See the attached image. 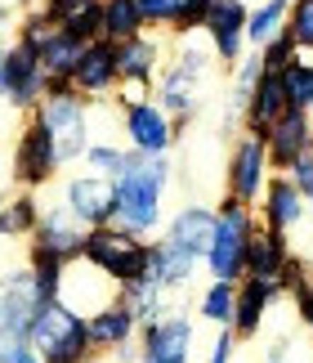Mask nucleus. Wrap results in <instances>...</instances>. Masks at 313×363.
<instances>
[{
  "instance_id": "obj_1",
  "label": "nucleus",
  "mask_w": 313,
  "mask_h": 363,
  "mask_svg": "<svg viewBox=\"0 0 313 363\" xmlns=\"http://www.w3.org/2000/svg\"><path fill=\"white\" fill-rule=\"evenodd\" d=\"M170 193V157H148V152L125 148V162L117 171V211H112V225L139 233V238H152V233L166 229V202Z\"/></svg>"
},
{
  "instance_id": "obj_2",
  "label": "nucleus",
  "mask_w": 313,
  "mask_h": 363,
  "mask_svg": "<svg viewBox=\"0 0 313 363\" xmlns=\"http://www.w3.org/2000/svg\"><path fill=\"white\" fill-rule=\"evenodd\" d=\"M32 117L50 130L54 148H59V162L72 166L85 157V148L94 144L90 135V121H94V108L90 99L72 86V81H50L45 94H40V104L32 108Z\"/></svg>"
},
{
  "instance_id": "obj_3",
  "label": "nucleus",
  "mask_w": 313,
  "mask_h": 363,
  "mask_svg": "<svg viewBox=\"0 0 313 363\" xmlns=\"http://www.w3.org/2000/svg\"><path fill=\"white\" fill-rule=\"evenodd\" d=\"M27 345L36 350L40 363H85L94 354L90 345V328L76 310H67L63 301H40L36 318H32V337Z\"/></svg>"
},
{
  "instance_id": "obj_4",
  "label": "nucleus",
  "mask_w": 313,
  "mask_h": 363,
  "mask_svg": "<svg viewBox=\"0 0 313 363\" xmlns=\"http://www.w3.org/2000/svg\"><path fill=\"white\" fill-rule=\"evenodd\" d=\"M255 225V211L246 202H237L224 193V202L215 206V229H210V247H206V269L210 278H224V283H241L246 278V247Z\"/></svg>"
},
{
  "instance_id": "obj_5",
  "label": "nucleus",
  "mask_w": 313,
  "mask_h": 363,
  "mask_svg": "<svg viewBox=\"0 0 313 363\" xmlns=\"http://www.w3.org/2000/svg\"><path fill=\"white\" fill-rule=\"evenodd\" d=\"M210 59H215L210 50L188 45V40H183L179 54H175V63H170L166 72L156 77V104H161L166 113L175 117L179 130H183V125H188V121L197 117V108H202V99H206Z\"/></svg>"
},
{
  "instance_id": "obj_6",
  "label": "nucleus",
  "mask_w": 313,
  "mask_h": 363,
  "mask_svg": "<svg viewBox=\"0 0 313 363\" xmlns=\"http://www.w3.org/2000/svg\"><path fill=\"white\" fill-rule=\"evenodd\" d=\"M36 305H40V291L32 283L27 260L0 269V363H18V354L27 350Z\"/></svg>"
},
{
  "instance_id": "obj_7",
  "label": "nucleus",
  "mask_w": 313,
  "mask_h": 363,
  "mask_svg": "<svg viewBox=\"0 0 313 363\" xmlns=\"http://www.w3.org/2000/svg\"><path fill=\"white\" fill-rule=\"evenodd\" d=\"M85 260L94 264V269H103L112 283H135V278L148 274V238H139V233L121 229V225H98L85 233Z\"/></svg>"
},
{
  "instance_id": "obj_8",
  "label": "nucleus",
  "mask_w": 313,
  "mask_h": 363,
  "mask_svg": "<svg viewBox=\"0 0 313 363\" xmlns=\"http://www.w3.org/2000/svg\"><path fill=\"white\" fill-rule=\"evenodd\" d=\"M45 86H50V77H45L40 54L32 45H23V40L5 45V59H0V99L9 108H18V113H32L40 104V94H45Z\"/></svg>"
},
{
  "instance_id": "obj_9",
  "label": "nucleus",
  "mask_w": 313,
  "mask_h": 363,
  "mask_svg": "<svg viewBox=\"0 0 313 363\" xmlns=\"http://www.w3.org/2000/svg\"><path fill=\"white\" fill-rule=\"evenodd\" d=\"M63 206L72 211L85 229H98V225H112V211H117V175H103V171H81L67 175L63 184Z\"/></svg>"
},
{
  "instance_id": "obj_10",
  "label": "nucleus",
  "mask_w": 313,
  "mask_h": 363,
  "mask_svg": "<svg viewBox=\"0 0 313 363\" xmlns=\"http://www.w3.org/2000/svg\"><path fill=\"white\" fill-rule=\"evenodd\" d=\"M268 175H273V162H268V148H264V139L260 135H237L233 139V148H229V198L237 202H246L255 206L260 202V193L268 184Z\"/></svg>"
},
{
  "instance_id": "obj_11",
  "label": "nucleus",
  "mask_w": 313,
  "mask_h": 363,
  "mask_svg": "<svg viewBox=\"0 0 313 363\" xmlns=\"http://www.w3.org/2000/svg\"><path fill=\"white\" fill-rule=\"evenodd\" d=\"M59 301L67 305V310H76L81 318H90V314L103 310V305L121 301V283H112L103 269H94V264L81 256V260H67V269H63V287H59Z\"/></svg>"
},
{
  "instance_id": "obj_12",
  "label": "nucleus",
  "mask_w": 313,
  "mask_h": 363,
  "mask_svg": "<svg viewBox=\"0 0 313 363\" xmlns=\"http://www.w3.org/2000/svg\"><path fill=\"white\" fill-rule=\"evenodd\" d=\"M121 125H125V139H130L125 148L148 152V157H170V148H175V135H179L175 117H170L156 99L135 104V108H121Z\"/></svg>"
},
{
  "instance_id": "obj_13",
  "label": "nucleus",
  "mask_w": 313,
  "mask_h": 363,
  "mask_svg": "<svg viewBox=\"0 0 313 363\" xmlns=\"http://www.w3.org/2000/svg\"><path fill=\"white\" fill-rule=\"evenodd\" d=\"M59 171H63L59 148H54V139H50L45 125L32 117V121L23 125L18 144H13V175H18L23 189H40V184H50Z\"/></svg>"
},
{
  "instance_id": "obj_14",
  "label": "nucleus",
  "mask_w": 313,
  "mask_h": 363,
  "mask_svg": "<svg viewBox=\"0 0 313 363\" xmlns=\"http://www.w3.org/2000/svg\"><path fill=\"white\" fill-rule=\"evenodd\" d=\"M193 323L183 314H161L139 328V363H193Z\"/></svg>"
},
{
  "instance_id": "obj_15",
  "label": "nucleus",
  "mask_w": 313,
  "mask_h": 363,
  "mask_svg": "<svg viewBox=\"0 0 313 363\" xmlns=\"http://www.w3.org/2000/svg\"><path fill=\"white\" fill-rule=\"evenodd\" d=\"M246 5L241 0H215L206 13V23H202V32L210 40V54H215L220 63H237L241 54H246Z\"/></svg>"
},
{
  "instance_id": "obj_16",
  "label": "nucleus",
  "mask_w": 313,
  "mask_h": 363,
  "mask_svg": "<svg viewBox=\"0 0 313 363\" xmlns=\"http://www.w3.org/2000/svg\"><path fill=\"white\" fill-rule=\"evenodd\" d=\"M72 86L85 94V99H103V94L117 90V81H121V67H117V45L103 36H94V40H85V50H81V59L72 67Z\"/></svg>"
},
{
  "instance_id": "obj_17",
  "label": "nucleus",
  "mask_w": 313,
  "mask_h": 363,
  "mask_svg": "<svg viewBox=\"0 0 313 363\" xmlns=\"http://www.w3.org/2000/svg\"><path fill=\"white\" fill-rule=\"evenodd\" d=\"M260 139H264V148H268L273 171H287L300 152L313 148V113H305V108H287V113L268 125Z\"/></svg>"
},
{
  "instance_id": "obj_18",
  "label": "nucleus",
  "mask_w": 313,
  "mask_h": 363,
  "mask_svg": "<svg viewBox=\"0 0 313 363\" xmlns=\"http://www.w3.org/2000/svg\"><path fill=\"white\" fill-rule=\"evenodd\" d=\"M85 233H90V229H85L63 202L50 206V211L40 206V225H36V233H32V247L50 251V256H59V260H81Z\"/></svg>"
},
{
  "instance_id": "obj_19",
  "label": "nucleus",
  "mask_w": 313,
  "mask_h": 363,
  "mask_svg": "<svg viewBox=\"0 0 313 363\" xmlns=\"http://www.w3.org/2000/svg\"><path fill=\"white\" fill-rule=\"evenodd\" d=\"M287 108H291L287 86H282V72H273V67H264V72L255 77V86L241 94V121H246L251 135H264Z\"/></svg>"
},
{
  "instance_id": "obj_20",
  "label": "nucleus",
  "mask_w": 313,
  "mask_h": 363,
  "mask_svg": "<svg viewBox=\"0 0 313 363\" xmlns=\"http://www.w3.org/2000/svg\"><path fill=\"white\" fill-rule=\"evenodd\" d=\"M260 216H264V229H278V233H287L295 225H305V216H309V198L300 189L291 184L282 171L268 175V184L260 193Z\"/></svg>"
},
{
  "instance_id": "obj_21",
  "label": "nucleus",
  "mask_w": 313,
  "mask_h": 363,
  "mask_svg": "<svg viewBox=\"0 0 313 363\" xmlns=\"http://www.w3.org/2000/svg\"><path fill=\"white\" fill-rule=\"evenodd\" d=\"M282 296V278H241L237 283V305H233V332L237 337H255L268 314V305H273Z\"/></svg>"
},
{
  "instance_id": "obj_22",
  "label": "nucleus",
  "mask_w": 313,
  "mask_h": 363,
  "mask_svg": "<svg viewBox=\"0 0 313 363\" xmlns=\"http://www.w3.org/2000/svg\"><path fill=\"white\" fill-rule=\"evenodd\" d=\"M210 229H215V211H210V206H202V202H188V206H179V211L166 220L161 238H170L179 251H188V256H197V260L206 264Z\"/></svg>"
},
{
  "instance_id": "obj_23",
  "label": "nucleus",
  "mask_w": 313,
  "mask_h": 363,
  "mask_svg": "<svg viewBox=\"0 0 313 363\" xmlns=\"http://www.w3.org/2000/svg\"><path fill=\"white\" fill-rule=\"evenodd\" d=\"M85 328H90V345L94 350H108V354H117L121 345H135V337H139V318L125 301L103 305L98 314L85 318Z\"/></svg>"
},
{
  "instance_id": "obj_24",
  "label": "nucleus",
  "mask_w": 313,
  "mask_h": 363,
  "mask_svg": "<svg viewBox=\"0 0 313 363\" xmlns=\"http://www.w3.org/2000/svg\"><path fill=\"white\" fill-rule=\"evenodd\" d=\"M197 269H202V260L188 256V251H179L170 238H161V233H156V242H148V274H152L161 287L179 291L183 283H193Z\"/></svg>"
},
{
  "instance_id": "obj_25",
  "label": "nucleus",
  "mask_w": 313,
  "mask_h": 363,
  "mask_svg": "<svg viewBox=\"0 0 313 363\" xmlns=\"http://www.w3.org/2000/svg\"><path fill=\"white\" fill-rule=\"evenodd\" d=\"M291 264V247H287V233L278 229H255L251 233V247H246V274L251 278H282V269Z\"/></svg>"
},
{
  "instance_id": "obj_26",
  "label": "nucleus",
  "mask_w": 313,
  "mask_h": 363,
  "mask_svg": "<svg viewBox=\"0 0 313 363\" xmlns=\"http://www.w3.org/2000/svg\"><path fill=\"white\" fill-rule=\"evenodd\" d=\"M50 18L81 40L103 36V0H45Z\"/></svg>"
},
{
  "instance_id": "obj_27",
  "label": "nucleus",
  "mask_w": 313,
  "mask_h": 363,
  "mask_svg": "<svg viewBox=\"0 0 313 363\" xmlns=\"http://www.w3.org/2000/svg\"><path fill=\"white\" fill-rule=\"evenodd\" d=\"M170 296H175V291L161 287L152 274H144V278H135V283H125V287H121V301L135 310L139 328L152 323V318H161V314H170Z\"/></svg>"
},
{
  "instance_id": "obj_28",
  "label": "nucleus",
  "mask_w": 313,
  "mask_h": 363,
  "mask_svg": "<svg viewBox=\"0 0 313 363\" xmlns=\"http://www.w3.org/2000/svg\"><path fill=\"white\" fill-rule=\"evenodd\" d=\"M117 67H121V81L125 77H144V81H156L161 77V45L152 36H130L117 45Z\"/></svg>"
},
{
  "instance_id": "obj_29",
  "label": "nucleus",
  "mask_w": 313,
  "mask_h": 363,
  "mask_svg": "<svg viewBox=\"0 0 313 363\" xmlns=\"http://www.w3.org/2000/svg\"><path fill=\"white\" fill-rule=\"evenodd\" d=\"M36 225H40V202L32 198V189H23V193L0 202V238H27L32 242Z\"/></svg>"
},
{
  "instance_id": "obj_30",
  "label": "nucleus",
  "mask_w": 313,
  "mask_h": 363,
  "mask_svg": "<svg viewBox=\"0 0 313 363\" xmlns=\"http://www.w3.org/2000/svg\"><path fill=\"white\" fill-rule=\"evenodd\" d=\"M287 13H291V0H264L246 13V45L251 50H264L273 36L287 32Z\"/></svg>"
},
{
  "instance_id": "obj_31",
  "label": "nucleus",
  "mask_w": 313,
  "mask_h": 363,
  "mask_svg": "<svg viewBox=\"0 0 313 363\" xmlns=\"http://www.w3.org/2000/svg\"><path fill=\"white\" fill-rule=\"evenodd\" d=\"M144 27H148V18H144L139 0H103V40L121 45V40L139 36Z\"/></svg>"
},
{
  "instance_id": "obj_32",
  "label": "nucleus",
  "mask_w": 313,
  "mask_h": 363,
  "mask_svg": "<svg viewBox=\"0 0 313 363\" xmlns=\"http://www.w3.org/2000/svg\"><path fill=\"white\" fill-rule=\"evenodd\" d=\"M81 50H85V40L72 36L67 27H59V32L45 40V50H40L45 77H50V81H67V77H72V67H76V59H81Z\"/></svg>"
},
{
  "instance_id": "obj_33",
  "label": "nucleus",
  "mask_w": 313,
  "mask_h": 363,
  "mask_svg": "<svg viewBox=\"0 0 313 363\" xmlns=\"http://www.w3.org/2000/svg\"><path fill=\"white\" fill-rule=\"evenodd\" d=\"M27 269H32V283H36V291H40V301H59L67 260L50 256V251H40V247H27Z\"/></svg>"
},
{
  "instance_id": "obj_34",
  "label": "nucleus",
  "mask_w": 313,
  "mask_h": 363,
  "mask_svg": "<svg viewBox=\"0 0 313 363\" xmlns=\"http://www.w3.org/2000/svg\"><path fill=\"white\" fill-rule=\"evenodd\" d=\"M233 305H237V283H224V278H210V287L202 291L197 301V314L215 328H229L233 323Z\"/></svg>"
},
{
  "instance_id": "obj_35",
  "label": "nucleus",
  "mask_w": 313,
  "mask_h": 363,
  "mask_svg": "<svg viewBox=\"0 0 313 363\" xmlns=\"http://www.w3.org/2000/svg\"><path fill=\"white\" fill-rule=\"evenodd\" d=\"M282 86H287V99L291 108H305V113H313V59H295L282 67Z\"/></svg>"
},
{
  "instance_id": "obj_36",
  "label": "nucleus",
  "mask_w": 313,
  "mask_h": 363,
  "mask_svg": "<svg viewBox=\"0 0 313 363\" xmlns=\"http://www.w3.org/2000/svg\"><path fill=\"white\" fill-rule=\"evenodd\" d=\"M282 291L295 301V314H300V323L313 332V278L305 274V264L291 260L287 269H282Z\"/></svg>"
},
{
  "instance_id": "obj_37",
  "label": "nucleus",
  "mask_w": 313,
  "mask_h": 363,
  "mask_svg": "<svg viewBox=\"0 0 313 363\" xmlns=\"http://www.w3.org/2000/svg\"><path fill=\"white\" fill-rule=\"evenodd\" d=\"M125 162V148L117 144V139H94L90 148H85L81 166H90V171H103V175H117Z\"/></svg>"
},
{
  "instance_id": "obj_38",
  "label": "nucleus",
  "mask_w": 313,
  "mask_h": 363,
  "mask_svg": "<svg viewBox=\"0 0 313 363\" xmlns=\"http://www.w3.org/2000/svg\"><path fill=\"white\" fill-rule=\"evenodd\" d=\"M54 32H59V23L50 18V9H45V5H40V9H32V13H27V18L18 23V40H23V45H32L36 54L45 50V40H50Z\"/></svg>"
},
{
  "instance_id": "obj_39",
  "label": "nucleus",
  "mask_w": 313,
  "mask_h": 363,
  "mask_svg": "<svg viewBox=\"0 0 313 363\" xmlns=\"http://www.w3.org/2000/svg\"><path fill=\"white\" fill-rule=\"evenodd\" d=\"M287 32L300 50L313 54V0H291V13H287Z\"/></svg>"
},
{
  "instance_id": "obj_40",
  "label": "nucleus",
  "mask_w": 313,
  "mask_h": 363,
  "mask_svg": "<svg viewBox=\"0 0 313 363\" xmlns=\"http://www.w3.org/2000/svg\"><path fill=\"white\" fill-rule=\"evenodd\" d=\"M210 5H215V0H183V5H179V13L170 18V27H166V32H175V36H188V32H197V27L206 23Z\"/></svg>"
},
{
  "instance_id": "obj_41",
  "label": "nucleus",
  "mask_w": 313,
  "mask_h": 363,
  "mask_svg": "<svg viewBox=\"0 0 313 363\" xmlns=\"http://www.w3.org/2000/svg\"><path fill=\"white\" fill-rule=\"evenodd\" d=\"M295 54H300V45H295L291 40V32H282V36H273L268 40V45L260 50V59H264V67H273V72H282V67H287Z\"/></svg>"
},
{
  "instance_id": "obj_42",
  "label": "nucleus",
  "mask_w": 313,
  "mask_h": 363,
  "mask_svg": "<svg viewBox=\"0 0 313 363\" xmlns=\"http://www.w3.org/2000/svg\"><path fill=\"white\" fill-rule=\"evenodd\" d=\"M282 175H287L291 184H295V189H300L305 198L313 202V148H309V152H300V157H295V162H291Z\"/></svg>"
},
{
  "instance_id": "obj_43",
  "label": "nucleus",
  "mask_w": 313,
  "mask_h": 363,
  "mask_svg": "<svg viewBox=\"0 0 313 363\" xmlns=\"http://www.w3.org/2000/svg\"><path fill=\"white\" fill-rule=\"evenodd\" d=\"M144 5V18H148V27H170V18L179 13V5L183 0H139Z\"/></svg>"
},
{
  "instance_id": "obj_44",
  "label": "nucleus",
  "mask_w": 313,
  "mask_h": 363,
  "mask_svg": "<svg viewBox=\"0 0 313 363\" xmlns=\"http://www.w3.org/2000/svg\"><path fill=\"white\" fill-rule=\"evenodd\" d=\"M9 18H13V9L0 5V40H5V32H9Z\"/></svg>"
},
{
  "instance_id": "obj_45",
  "label": "nucleus",
  "mask_w": 313,
  "mask_h": 363,
  "mask_svg": "<svg viewBox=\"0 0 313 363\" xmlns=\"http://www.w3.org/2000/svg\"><path fill=\"white\" fill-rule=\"evenodd\" d=\"M264 363H287V345H273V350H268V359Z\"/></svg>"
},
{
  "instance_id": "obj_46",
  "label": "nucleus",
  "mask_w": 313,
  "mask_h": 363,
  "mask_svg": "<svg viewBox=\"0 0 313 363\" xmlns=\"http://www.w3.org/2000/svg\"><path fill=\"white\" fill-rule=\"evenodd\" d=\"M18 363H40V359H36V350H32V345H27V350L18 354Z\"/></svg>"
},
{
  "instance_id": "obj_47",
  "label": "nucleus",
  "mask_w": 313,
  "mask_h": 363,
  "mask_svg": "<svg viewBox=\"0 0 313 363\" xmlns=\"http://www.w3.org/2000/svg\"><path fill=\"white\" fill-rule=\"evenodd\" d=\"M0 59H5V40H0Z\"/></svg>"
},
{
  "instance_id": "obj_48",
  "label": "nucleus",
  "mask_w": 313,
  "mask_h": 363,
  "mask_svg": "<svg viewBox=\"0 0 313 363\" xmlns=\"http://www.w3.org/2000/svg\"><path fill=\"white\" fill-rule=\"evenodd\" d=\"M0 202H5V193H0Z\"/></svg>"
}]
</instances>
